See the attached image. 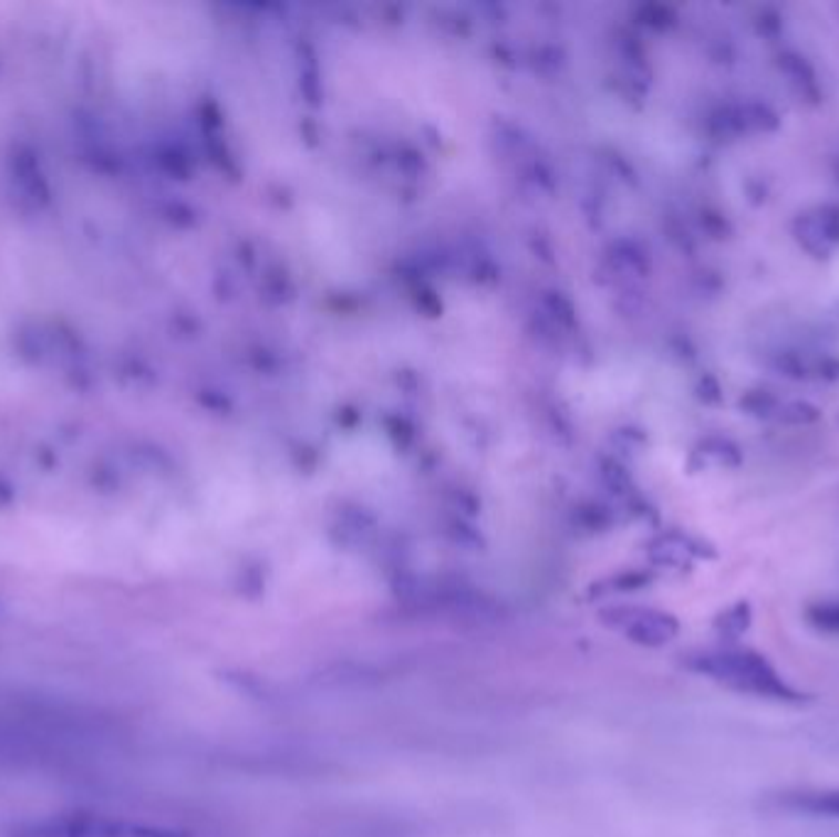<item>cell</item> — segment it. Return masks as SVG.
Returning <instances> with one entry per match:
<instances>
[{
    "instance_id": "cell-1",
    "label": "cell",
    "mask_w": 839,
    "mask_h": 837,
    "mask_svg": "<svg viewBox=\"0 0 839 837\" xmlns=\"http://www.w3.org/2000/svg\"><path fill=\"white\" fill-rule=\"evenodd\" d=\"M118 730L94 710L52 700L0 703V774L92 766L116 750Z\"/></svg>"
},
{
    "instance_id": "cell-2",
    "label": "cell",
    "mask_w": 839,
    "mask_h": 837,
    "mask_svg": "<svg viewBox=\"0 0 839 837\" xmlns=\"http://www.w3.org/2000/svg\"><path fill=\"white\" fill-rule=\"evenodd\" d=\"M685 665L693 673L705 675L717 685L734 690V693L776 700V703L788 705L808 703V695L800 693L798 688H793L786 678L774 669V663L754 649H705L690 653L685 659Z\"/></svg>"
},
{
    "instance_id": "cell-3",
    "label": "cell",
    "mask_w": 839,
    "mask_h": 837,
    "mask_svg": "<svg viewBox=\"0 0 839 837\" xmlns=\"http://www.w3.org/2000/svg\"><path fill=\"white\" fill-rule=\"evenodd\" d=\"M10 837H187V833L126 818L70 816L20 825Z\"/></svg>"
},
{
    "instance_id": "cell-4",
    "label": "cell",
    "mask_w": 839,
    "mask_h": 837,
    "mask_svg": "<svg viewBox=\"0 0 839 837\" xmlns=\"http://www.w3.org/2000/svg\"><path fill=\"white\" fill-rule=\"evenodd\" d=\"M604 617L609 624L621 631L629 641L645 649L665 647V643H671L680 631V624L673 614L651 607H621L611 609Z\"/></svg>"
},
{
    "instance_id": "cell-5",
    "label": "cell",
    "mask_w": 839,
    "mask_h": 837,
    "mask_svg": "<svg viewBox=\"0 0 839 837\" xmlns=\"http://www.w3.org/2000/svg\"><path fill=\"white\" fill-rule=\"evenodd\" d=\"M778 126V116L766 104L746 101V104L724 106L712 116V131L719 138H742V135L770 133Z\"/></svg>"
},
{
    "instance_id": "cell-6",
    "label": "cell",
    "mask_w": 839,
    "mask_h": 837,
    "mask_svg": "<svg viewBox=\"0 0 839 837\" xmlns=\"http://www.w3.org/2000/svg\"><path fill=\"white\" fill-rule=\"evenodd\" d=\"M793 231L805 251L815 258H827L839 246V209L827 205L805 211L793 226Z\"/></svg>"
},
{
    "instance_id": "cell-7",
    "label": "cell",
    "mask_w": 839,
    "mask_h": 837,
    "mask_svg": "<svg viewBox=\"0 0 839 837\" xmlns=\"http://www.w3.org/2000/svg\"><path fill=\"white\" fill-rule=\"evenodd\" d=\"M768 806L810 818L839 820V788H788L768 796Z\"/></svg>"
},
{
    "instance_id": "cell-8",
    "label": "cell",
    "mask_w": 839,
    "mask_h": 837,
    "mask_svg": "<svg viewBox=\"0 0 839 837\" xmlns=\"http://www.w3.org/2000/svg\"><path fill=\"white\" fill-rule=\"evenodd\" d=\"M805 621L812 629L822 633H837L839 637V599H825L805 607Z\"/></svg>"
},
{
    "instance_id": "cell-9",
    "label": "cell",
    "mask_w": 839,
    "mask_h": 837,
    "mask_svg": "<svg viewBox=\"0 0 839 837\" xmlns=\"http://www.w3.org/2000/svg\"><path fill=\"white\" fill-rule=\"evenodd\" d=\"M780 66H784L786 74L790 76L793 84L800 86V94H818V82H815V72L810 70V64L805 62V56L800 54H784L780 56Z\"/></svg>"
},
{
    "instance_id": "cell-10",
    "label": "cell",
    "mask_w": 839,
    "mask_h": 837,
    "mask_svg": "<svg viewBox=\"0 0 839 837\" xmlns=\"http://www.w3.org/2000/svg\"><path fill=\"white\" fill-rule=\"evenodd\" d=\"M774 417H776V421H780V423L810 425L815 421H820V411L815 409V405L802 403V401H788V403L780 401V405H778V411H776Z\"/></svg>"
},
{
    "instance_id": "cell-11",
    "label": "cell",
    "mask_w": 839,
    "mask_h": 837,
    "mask_svg": "<svg viewBox=\"0 0 839 837\" xmlns=\"http://www.w3.org/2000/svg\"><path fill=\"white\" fill-rule=\"evenodd\" d=\"M748 621H752V609H748V604H736L727 614L719 617L717 627L727 637H739V633L748 629Z\"/></svg>"
}]
</instances>
